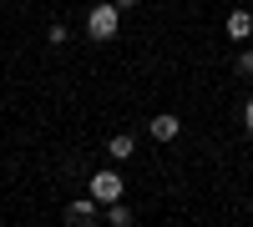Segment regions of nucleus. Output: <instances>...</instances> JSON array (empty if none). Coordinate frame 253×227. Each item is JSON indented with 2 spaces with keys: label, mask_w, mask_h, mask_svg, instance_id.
I'll use <instances>...</instances> for the list:
<instances>
[{
  "label": "nucleus",
  "mask_w": 253,
  "mask_h": 227,
  "mask_svg": "<svg viewBox=\"0 0 253 227\" xmlns=\"http://www.w3.org/2000/svg\"><path fill=\"white\" fill-rule=\"evenodd\" d=\"M46 40H51V46H66V40H71V31H66V26H61V20H56V26L46 31Z\"/></svg>",
  "instance_id": "nucleus-9"
},
{
  "label": "nucleus",
  "mask_w": 253,
  "mask_h": 227,
  "mask_svg": "<svg viewBox=\"0 0 253 227\" xmlns=\"http://www.w3.org/2000/svg\"><path fill=\"white\" fill-rule=\"evenodd\" d=\"M233 71H238V76H253V51H248V46L238 51V61H233Z\"/></svg>",
  "instance_id": "nucleus-8"
},
{
  "label": "nucleus",
  "mask_w": 253,
  "mask_h": 227,
  "mask_svg": "<svg viewBox=\"0 0 253 227\" xmlns=\"http://www.w3.org/2000/svg\"><path fill=\"white\" fill-rule=\"evenodd\" d=\"M107 222H112V227H132V207H126V202H112V207H107Z\"/></svg>",
  "instance_id": "nucleus-7"
},
{
  "label": "nucleus",
  "mask_w": 253,
  "mask_h": 227,
  "mask_svg": "<svg viewBox=\"0 0 253 227\" xmlns=\"http://www.w3.org/2000/svg\"><path fill=\"white\" fill-rule=\"evenodd\" d=\"M223 35L238 40V46H248V35H253V15H248V10H233V15L223 20Z\"/></svg>",
  "instance_id": "nucleus-4"
},
{
  "label": "nucleus",
  "mask_w": 253,
  "mask_h": 227,
  "mask_svg": "<svg viewBox=\"0 0 253 227\" xmlns=\"http://www.w3.org/2000/svg\"><path fill=\"white\" fill-rule=\"evenodd\" d=\"M86 192H91V197L101 202V207H112V202H122V192H126V187H122V177H117V172L107 167V172H96V177L86 182Z\"/></svg>",
  "instance_id": "nucleus-2"
},
{
  "label": "nucleus",
  "mask_w": 253,
  "mask_h": 227,
  "mask_svg": "<svg viewBox=\"0 0 253 227\" xmlns=\"http://www.w3.org/2000/svg\"><path fill=\"white\" fill-rule=\"evenodd\" d=\"M147 131H152V141H177V131H182V116H172V111H157Z\"/></svg>",
  "instance_id": "nucleus-5"
},
{
  "label": "nucleus",
  "mask_w": 253,
  "mask_h": 227,
  "mask_svg": "<svg viewBox=\"0 0 253 227\" xmlns=\"http://www.w3.org/2000/svg\"><path fill=\"white\" fill-rule=\"evenodd\" d=\"M86 35L96 40V46H101V40H117V35H122V5H117V0H101V5H91V10H86Z\"/></svg>",
  "instance_id": "nucleus-1"
},
{
  "label": "nucleus",
  "mask_w": 253,
  "mask_h": 227,
  "mask_svg": "<svg viewBox=\"0 0 253 227\" xmlns=\"http://www.w3.org/2000/svg\"><path fill=\"white\" fill-rule=\"evenodd\" d=\"M61 222H71V227H96L101 222V202L86 192L81 202H66V212H61Z\"/></svg>",
  "instance_id": "nucleus-3"
},
{
  "label": "nucleus",
  "mask_w": 253,
  "mask_h": 227,
  "mask_svg": "<svg viewBox=\"0 0 253 227\" xmlns=\"http://www.w3.org/2000/svg\"><path fill=\"white\" fill-rule=\"evenodd\" d=\"M107 157H112V162H126V157H137V141L126 136V131H117V136L107 141Z\"/></svg>",
  "instance_id": "nucleus-6"
},
{
  "label": "nucleus",
  "mask_w": 253,
  "mask_h": 227,
  "mask_svg": "<svg viewBox=\"0 0 253 227\" xmlns=\"http://www.w3.org/2000/svg\"><path fill=\"white\" fill-rule=\"evenodd\" d=\"M117 5H122V10H132V5H142V0H117Z\"/></svg>",
  "instance_id": "nucleus-11"
},
{
  "label": "nucleus",
  "mask_w": 253,
  "mask_h": 227,
  "mask_svg": "<svg viewBox=\"0 0 253 227\" xmlns=\"http://www.w3.org/2000/svg\"><path fill=\"white\" fill-rule=\"evenodd\" d=\"M243 131L253 136V101H248V106H243Z\"/></svg>",
  "instance_id": "nucleus-10"
}]
</instances>
